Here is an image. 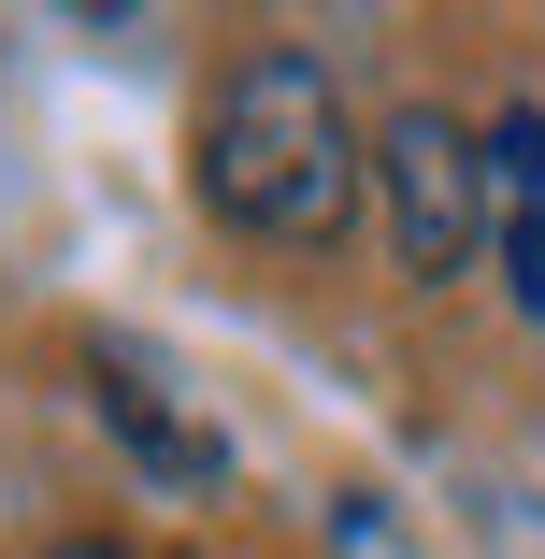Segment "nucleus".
Returning a JSON list of instances; mask_svg holds the SVG:
<instances>
[{"label":"nucleus","instance_id":"obj_1","mask_svg":"<svg viewBox=\"0 0 545 559\" xmlns=\"http://www.w3.org/2000/svg\"><path fill=\"white\" fill-rule=\"evenodd\" d=\"M359 116H345V86L331 58H301V44H245L230 72H215L201 100V201L230 215V230L259 245H331L345 215H359Z\"/></svg>","mask_w":545,"mask_h":559},{"label":"nucleus","instance_id":"obj_2","mask_svg":"<svg viewBox=\"0 0 545 559\" xmlns=\"http://www.w3.org/2000/svg\"><path fill=\"white\" fill-rule=\"evenodd\" d=\"M374 187H388V245H402V273H474V245H488V130H460L446 100H416V116H388V144H374Z\"/></svg>","mask_w":545,"mask_h":559},{"label":"nucleus","instance_id":"obj_3","mask_svg":"<svg viewBox=\"0 0 545 559\" xmlns=\"http://www.w3.org/2000/svg\"><path fill=\"white\" fill-rule=\"evenodd\" d=\"M488 245H502L517 316H545V100H517L488 130Z\"/></svg>","mask_w":545,"mask_h":559},{"label":"nucleus","instance_id":"obj_4","mask_svg":"<svg viewBox=\"0 0 545 559\" xmlns=\"http://www.w3.org/2000/svg\"><path fill=\"white\" fill-rule=\"evenodd\" d=\"M86 388H100V416H116V430H130V460H144V474H173V488H215V474H230V444H215L201 416H173L144 359H100Z\"/></svg>","mask_w":545,"mask_h":559},{"label":"nucleus","instance_id":"obj_5","mask_svg":"<svg viewBox=\"0 0 545 559\" xmlns=\"http://www.w3.org/2000/svg\"><path fill=\"white\" fill-rule=\"evenodd\" d=\"M44 559H144V545H100V531H86V545H44Z\"/></svg>","mask_w":545,"mask_h":559}]
</instances>
